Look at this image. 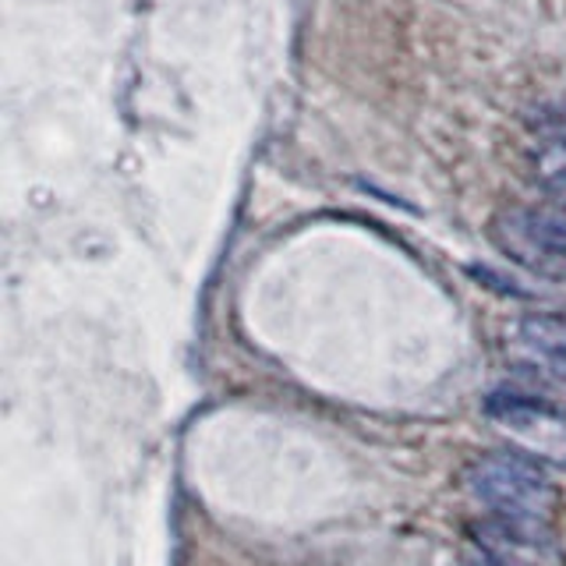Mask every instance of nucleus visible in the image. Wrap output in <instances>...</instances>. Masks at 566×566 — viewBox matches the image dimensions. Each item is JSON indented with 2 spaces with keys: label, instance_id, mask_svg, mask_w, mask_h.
<instances>
[{
  "label": "nucleus",
  "instance_id": "nucleus-1",
  "mask_svg": "<svg viewBox=\"0 0 566 566\" xmlns=\"http://www.w3.org/2000/svg\"><path fill=\"white\" fill-rule=\"evenodd\" d=\"M468 492L503 521L545 524L556 506V485L538 460L524 453H485L468 468Z\"/></svg>",
  "mask_w": 566,
  "mask_h": 566
},
{
  "label": "nucleus",
  "instance_id": "nucleus-2",
  "mask_svg": "<svg viewBox=\"0 0 566 566\" xmlns=\"http://www.w3.org/2000/svg\"><path fill=\"white\" fill-rule=\"evenodd\" d=\"M489 234L521 270L545 280H566V206H510L495 212Z\"/></svg>",
  "mask_w": 566,
  "mask_h": 566
},
{
  "label": "nucleus",
  "instance_id": "nucleus-3",
  "mask_svg": "<svg viewBox=\"0 0 566 566\" xmlns=\"http://www.w3.org/2000/svg\"><path fill=\"white\" fill-rule=\"evenodd\" d=\"M485 415L524 457L566 468V411L559 407L524 394H492Z\"/></svg>",
  "mask_w": 566,
  "mask_h": 566
},
{
  "label": "nucleus",
  "instance_id": "nucleus-4",
  "mask_svg": "<svg viewBox=\"0 0 566 566\" xmlns=\"http://www.w3.org/2000/svg\"><path fill=\"white\" fill-rule=\"evenodd\" d=\"M506 350L517 365L553 382H566V312L521 315L506 333Z\"/></svg>",
  "mask_w": 566,
  "mask_h": 566
},
{
  "label": "nucleus",
  "instance_id": "nucleus-5",
  "mask_svg": "<svg viewBox=\"0 0 566 566\" xmlns=\"http://www.w3.org/2000/svg\"><path fill=\"white\" fill-rule=\"evenodd\" d=\"M482 542L492 559L503 566H535L545 556H553V542L545 535V524H524V521H503L495 517L482 527Z\"/></svg>",
  "mask_w": 566,
  "mask_h": 566
},
{
  "label": "nucleus",
  "instance_id": "nucleus-6",
  "mask_svg": "<svg viewBox=\"0 0 566 566\" xmlns=\"http://www.w3.org/2000/svg\"><path fill=\"white\" fill-rule=\"evenodd\" d=\"M535 181L548 195V202L566 206V142L542 138L535 149Z\"/></svg>",
  "mask_w": 566,
  "mask_h": 566
}]
</instances>
